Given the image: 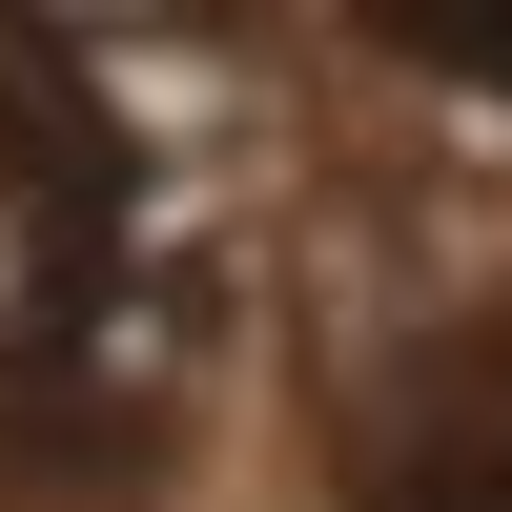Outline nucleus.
<instances>
[{"label":"nucleus","instance_id":"f257e3e1","mask_svg":"<svg viewBox=\"0 0 512 512\" xmlns=\"http://www.w3.org/2000/svg\"><path fill=\"white\" fill-rule=\"evenodd\" d=\"M369 512H512V349H492L472 390L390 451V492H369Z\"/></svg>","mask_w":512,"mask_h":512},{"label":"nucleus","instance_id":"f03ea898","mask_svg":"<svg viewBox=\"0 0 512 512\" xmlns=\"http://www.w3.org/2000/svg\"><path fill=\"white\" fill-rule=\"evenodd\" d=\"M369 41H410L431 82H492L512 103V0H369Z\"/></svg>","mask_w":512,"mask_h":512}]
</instances>
